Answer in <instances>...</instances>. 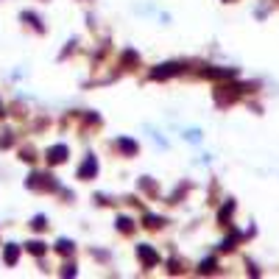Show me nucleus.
<instances>
[{
    "mask_svg": "<svg viewBox=\"0 0 279 279\" xmlns=\"http://www.w3.org/2000/svg\"><path fill=\"white\" fill-rule=\"evenodd\" d=\"M28 187H31V190H53L56 187V181H53V179H50V176H42V173H33V176L31 179H28Z\"/></svg>",
    "mask_w": 279,
    "mask_h": 279,
    "instance_id": "obj_1",
    "label": "nucleus"
},
{
    "mask_svg": "<svg viewBox=\"0 0 279 279\" xmlns=\"http://www.w3.org/2000/svg\"><path fill=\"white\" fill-rule=\"evenodd\" d=\"M137 254H140V260H143L145 268L156 265V260H159V257H156V251H154V248H148V246H140V248H137Z\"/></svg>",
    "mask_w": 279,
    "mask_h": 279,
    "instance_id": "obj_2",
    "label": "nucleus"
},
{
    "mask_svg": "<svg viewBox=\"0 0 279 279\" xmlns=\"http://www.w3.org/2000/svg\"><path fill=\"white\" fill-rule=\"evenodd\" d=\"M95 170H98V162H95V156H87V159H84V165H81V170H78V179L95 176Z\"/></svg>",
    "mask_w": 279,
    "mask_h": 279,
    "instance_id": "obj_3",
    "label": "nucleus"
},
{
    "mask_svg": "<svg viewBox=\"0 0 279 279\" xmlns=\"http://www.w3.org/2000/svg\"><path fill=\"white\" fill-rule=\"evenodd\" d=\"M70 154V151H67V145H53V148H50V151H48V159H50V162H65V156Z\"/></svg>",
    "mask_w": 279,
    "mask_h": 279,
    "instance_id": "obj_4",
    "label": "nucleus"
},
{
    "mask_svg": "<svg viewBox=\"0 0 279 279\" xmlns=\"http://www.w3.org/2000/svg\"><path fill=\"white\" fill-rule=\"evenodd\" d=\"M176 70H179V65H162V70H154L151 78H167V76H173Z\"/></svg>",
    "mask_w": 279,
    "mask_h": 279,
    "instance_id": "obj_5",
    "label": "nucleus"
},
{
    "mask_svg": "<svg viewBox=\"0 0 279 279\" xmlns=\"http://www.w3.org/2000/svg\"><path fill=\"white\" fill-rule=\"evenodd\" d=\"M17 257H20V248L11 243L9 248H6V263H9V265H14V263H17Z\"/></svg>",
    "mask_w": 279,
    "mask_h": 279,
    "instance_id": "obj_6",
    "label": "nucleus"
},
{
    "mask_svg": "<svg viewBox=\"0 0 279 279\" xmlns=\"http://www.w3.org/2000/svg\"><path fill=\"white\" fill-rule=\"evenodd\" d=\"M120 148L126 151V154H134V151H137V143H131V140H120Z\"/></svg>",
    "mask_w": 279,
    "mask_h": 279,
    "instance_id": "obj_7",
    "label": "nucleus"
},
{
    "mask_svg": "<svg viewBox=\"0 0 279 279\" xmlns=\"http://www.w3.org/2000/svg\"><path fill=\"white\" fill-rule=\"evenodd\" d=\"M28 251H31V254H42V251H45V243L33 240V243H28Z\"/></svg>",
    "mask_w": 279,
    "mask_h": 279,
    "instance_id": "obj_8",
    "label": "nucleus"
},
{
    "mask_svg": "<svg viewBox=\"0 0 279 279\" xmlns=\"http://www.w3.org/2000/svg\"><path fill=\"white\" fill-rule=\"evenodd\" d=\"M59 251H62V254H70V251H73V243H70V240H59Z\"/></svg>",
    "mask_w": 279,
    "mask_h": 279,
    "instance_id": "obj_9",
    "label": "nucleus"
},
{
    "mask_svg": "<svg viewBox=\"0 0 279 279\" xmlns=\"http://www.w3.org/2000/svg\"><path fill=\"white\" fill-rule=\"evenodd\" d=\"M31 226H33V229H45V226H48V218H42V215H39V218H33Z\"/></svg>",
    "mask_w": 279,
    "mask_h": 279,
    "instance_id": "obj_10",
    "label": "nucleus"
},
{
    "mask_svg": "<svg viewBox=\"0 0 279 279\" xmlns=\"http://www.w3.org/2000/svg\"><path fill=\"white\" fill-rule=\"evenodd\" d=\"M117 226H120V232H131V221H129V218H120Z\"/></svg>",
    "mask_w": 279,
    "mask_h": 279,
    "instance_id": "obj_11",
    "label": "nucleus"
},
{
    "mask_svg": "<svg viewBox=\"0 0 279 279\" xmlns=\"http://www.w3.org/2000/svg\"><path fill=\"white\" fill-rule=\"evenodd\" d=\"M0 115H3V106H0Z\"/></svg>",
    "mask_w": 279,
    "mask_h": 279,
    "instance_id": "obj_12",
    "label": "nucleus"
}]
</instances>
